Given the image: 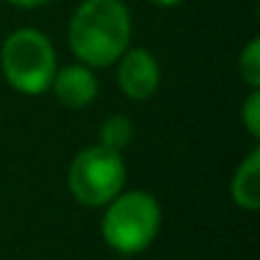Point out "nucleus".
Returning a JSON list of instances; mask_svg holds the SVG:
<instances>
[{
  "mask_svg": "<svg viewBox=\"0 0 260 260\" xmlns=\"http://www.w3.org/2000/svg\"><path fill=\"white\" fill-rule=\"evenodd\" d=\"M133 39V18L122 0H82L67 31L77 61L105 69L112 67Z\"/></svg>",
  "mask_w": 260,
  "mask_h": 260,
  "instance_id": "obj_1",
  "label": "nucleus"
},
{
  "mask_svg": "<svg viewBox=\"0 0 260 260\" xmlns=\"http://www.w3.org/2000/svg\"><path fill=\"white\" fill-rule=\"evenodd\" d=\"M161 204L148 191H120L102 214V240L120 255L143 252L161 230Z\"/></svg>",
  "mask_w": 260,
  "mask_h": 260,
  "instance_id": "obj_2",
  "label": "nucleus"
},
{
  "mask_svg": "<svg viewBox=\"0 0 260 260\" xmlns=\"http://www.w3.org/2000/svg\"><path fill=\"white\" fill-rule=\"evenodd\" d=\"M0 69L11 89L26 97L49 92L56 74V49L39 28H16L0 49Z\"/></svg>",
  "mask_w": 260,
  "mask_h": 260,
  "instance_id": "obj_3",
  "label": "nucleus"
},
{
  "mask_svg": "<svg viewBox=\"0 0 260 260\" xmlns=\"http://www.w3.org/2000/svg\"><path fill=\"white\" fill-rule=\"evenodd\" d=\"M127 169L122 161V153H115L100 143L82 148L67 171V186L69 194L77 199V204L97 209L110 204L125 186Z\"/></svg>",
  "mask_w": 260,
  "mask_h": 260,
  "instance_id": "obj_4",
  "label": "nucleus"
},
{
  "mask_svg": "<svg viewBox=\"0 0 260 260\" xmlns=\"http://www.w3.org/2000/svg\"><path fill=\"white\" fill-rule=\"evenodd\" d=\"M115 64H117V87L125 97L143 102L158 92L161 67H158V59L148 49L143 46L127 49Z\"/></svg>",
  "mask_w": 260,
  "mask_h": 260,
  "instance_id": "obj_5",
  "label": "nucleus"
},
{
  "mask_svg": "<svg viewBox=\"0 0 260 260\" xmlns=\"http://www.w3.org/2000/svg\"><path fill=\"white\" fill-rule=\"evenodd\" d=\"M49 89L54 92L59 105H64L69 110H84L94 102V97L100 92V82H97L92 67L77 61V64L59 67Z\"/></svg>",
  "mask_w": 260,
  "mask_h": 260,
  "instance_id": "obj_6",
  "label": "nucleus"
},
{
  "mask_svg": "<svg viewBox=\"0 0 260 260\" xmlns=\"http://www.w3.org/2000/svg\"><path fill=\"white\" fill-rule=\"evenodd\" d=\"M230 197L245 212L260 209V148H252L235 169L230 181Z\"/></svg>",
  "mask_w": 260,
  "mask_h": 260,
  "instance_id": "obj_7",
  "label": "nucleus"
},
{
  "mask_svg": "<svg viewBox=\"0 0 260 260\" xmlns=\"http://www.w3.org/2000/svg\"><path fill=\"white\" fill-rule=\"evenodd\" d=\"M133 136H136V127L130 122V117L122 112L107 115L100 125V146H105L115 153H122L130 146V141H133Z\"/></svg>",
  "mask_w": 260,
  "mask_h": 260,
  "instance_id": "obj_8",
  "label": "nucleus"
},
{
  "mask_svg": "<svg viewBox=\"0 0 260 260\" xmlns=\"http://www.w3.org/2000/svg\"><path fill=\"white\" fill-rule=\"evenodd\" d=\"M237 72L250 89H260V39H250L247 46L240 51Z\"/></svg>",
  "mask_w": 260,
  "mask_h": 260,
  "instance_id": "obj_9",
  "label": "nucleus"
},
{
  "mask_svg": "<svg viewBox=\"0 0 260 260\" xmlns=\"http://www.w3.org/2000/svg\"><path fill=\"white\" fill-rule=\"evenodd\" d=\"M240 117H242V125L250 133V138L257 141L260 138V89H250V94L242 102Z\"/></svg>",
  "mask_w": 260,
  "mask_h": 260,
  "instance_id": "obj_10",
  "label": "nucleus"
},
{
  "mask_svg": "<svg viewBox=\"0 0 260 260\" xmlns=\"http://www.w3.org/2000/svg\"><path fill=\"white\" fill-rule=\"evenodd\" d=\"M6 3H11L16 8H23V11H36V8H44V6L54 3V0H6Z\"/></svg>",
  "mask_w": 260,
  "mask_h": 260,
  "instance_id": "obj_11",
  "label": "nucleus"
},
{
  "mask_svg": "<svg viewBox=\"0 0 260 260\" xmlns=\"http://www.w3.org/2000/svg\"><path fill=\"white\" fill-rule=\"evenodd\" d=\"M153 6H158V8H176V6H181L184 0H151Z\"/></svg>",
  "mask_w": 260,
  "mask_h": 260,
  "instance_id": "obj_12",
  "label": "nucleus"
}]
</instances>
